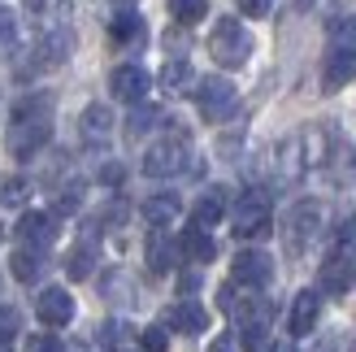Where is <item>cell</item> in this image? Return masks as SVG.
I'll return each mask as SVG.
<instances>
[{
	"mask_svg": "<svg viewBox=\"0 0 356 352\" xmlns=\"http://www.w3.org/2000/svg\"><path fill=\"white\" fill-rule=\"evenodd\" d=\"M230 231H235L239 239H257L270 231V200L261 196V191H248V196L235 200V209H230Z\"/></svg>",
	"mask_w": 356,
	"mask_h": 352,
	"instance_id": "obj_2",
	"label": "cell"
},
{
	"mask_svg": "<svg viewBox=\"0 0 356 352\" xmlns=\"http://www.w3.org/2000/svg\"><path fill=\"white\" fill-rule=\"evenodd\" d=\"M222 214H226V191H204L200 196V205L191 209V222H195V231H209V226H218L222 222Z\"/></svg>",
	"mask_w": 356,
	"mask_h": 352,
	"instance_id": "obj_17",
	"label": "cell"
},
{
	"mask_svg": "<svg viewBox=\"0 0 356 352\" xmlns=\"http://www.w3.org/2000/svg\"><path fill=\"white\" fill-rule=\"evenodd\" d=\"M79 205H83V191H79V187H65L61 200H57V214H74Z\"/></svg>",
	"mask_w": 356,
	"mask_h": 352,
	"instance_id": "obj_35",
	"label": "cell"
},
{
	"mask_svg": "<svg viewBox=\"0 0 356 352\" xmlns=\"http://www.w3.org/2000/svg\"><path fill=\"white\" fill-rule=\"evenodd\" d=\"M156 118H161V113H156V109H139V113H131V135H144V131L152 127Z\"/></svg>",
	"mask_w": 356,
	"mask_h": 352,
	"instance_id": "obj_34",
	"label": "cell"
},
{
	"mask_svg": "<svg viewBox=\"0 0 356 352\" xmlns=\"http://www.w3.org/2000/svg\"><path fill=\"white\" fill-rule=\"evenodd\" d=\"M35 313H40L44 326H70L74 322V296L65 287H48V291H40V301H35Z\"/></svg>",
	"mask_w": 356,
	"mask_h": 352,
	"instance_id": "obj_7",
	"label": "cell"
},
{
	"mask_svg": "<svg viewBox=\"0 0 356 352\" xmlns=\"http://www.w3.org/2000/svg\"><path fill=\"white\" fill-rule=\"evenodd\" d=\"M17 330H22V313L13 305H0V348H9L17 339Z\"/></svg>",
	"mask_w": 356,
	"mask_h": 352,
	"instance_id": "obj_27",
	"label": "cell"
},
{
	"mask_svg": "<svg viewBox=\"0 0 356 352\" xmlns=\"http://www.w3.org/2000/svg\"><path fill=\"white\" fill-rule=\"evenodd\" d=\"M26 352H65V344L57 335H31L26 339Z\"/></svg>",
	"mask_w": 356,
	"mask_h": 352,
	"instance_id": "obj_32",
	"label": "cell"
},
{
	"mask_svg": "<svg viewBox=\"0 0 356 352\" xmlns=\"http://www.w3.org/2000/svg\"><path fill=\"white\" fill-rule=\"evenodd\" d=\"M144 257H148V270H152V274H170V270H174V261H178V243H174L165 231H152Z\"/></svg>",
	"mask_w": 356,
	"mask_h": 352,
	"instance_id": "obj_14",
	"label": "cell"
},
{
	"mask_svg": "<svg viewBox=\"0 0 356 352\" xmlns=\"http://www.w3.org/2000/svg\"><path fill=\"white\" fill-rule=\"evenodd\" d=\"M209 352H235V339H230V335H222V339H213V348Z\"/></svg>",
	"mask_w": 356,
	"mask_h": 352,
	"instance_id": "obj_38",
	"label": "cell"
},
{
	"mask_svg": "<svg viewBox=\"0 0 356 352\" xmlns=\"http://www.w3.org/2000/svg\"><path fill=\"white\" fill-rule=\"evenodd\" d=\"M79 131H83V139H87L92 148L109 144V135H113V113H109V104H87L83 118H79Z\"/></svg>",
	"mask_w": 356,
	"mask_h": 352,
	"instance_id": "obj_11",
	"label": "cell"
},
{
	"mask_svg": "<svg viewBox=\"0 0 356 352\" xmlns=\"http://www.w3.org/2000/svg\"><path fill=\"white\" fill-rule=\"evenodd\" d=\"M109 87H113V96H118V100L139 104V100L148 96L152 79H148V70H139V65H118L113 74H109Z\"/></svg>",
	"mask_w": 356,
	"mask_h": 352,
	"instance_id": "obj_8",
	"label": "cell"
},
{
	"mask_svg": "<svg viewBox=\"0 0 356 352\" xmlns=\"http://www.w3.org/2000/svg\"><path fill=\"white\" fill-rule=\"evenodd\" d=\"M300 170H305V152H300V139H287V144L278 148V174H282V179H300Z\"/></svg>",
	"mask_w": 356,
	"mask_h": 352,
	"instance_id": "obj_24",
	"label": "cell"
},
{
	"mask_svg": "<svg viewBox=\"0 0 356 352\" xmlns=\"http://www.w3.org/2000/svg\"><path fill=\"white\" fill-rule=\"evenodd\" d=\"M322 318V296L317 291H296V305H291V335H309Z\"/></svg>",
	"mask_w": 356,
	"mask_h": 352,
	"instance_id": "obj_13",
	"label": "cell"
},
{
	"mask_svg": "<svg viewBox=\"0 0 356 352\" xmlns=\"http://www.w3.org/2000/svg\"><path fill=\"white\" fill-rule=\"evenodd\" d=\"M170 326L183 330V335H200V330H209V313H204V305L183 301V305L170 309Z\"/></svg>",
	"mask_w": 356,
	"mask_h": 352,
	"instance_id": "obj_15",
	"label": "cell"
},
{
	"mask_svg": "<svg viewBox=\"0 0 356 352\" xmlns=\"http://www.w3.org/2000/svg\"><path fill=\"white\" fill-rule=\"evenodd\" d=\"M92 266H96V248H92V243H79V248L70 253V261H65L70 278H87V274H92Z\"/></svg>",
	"mask_w": 356,
	"mask_h": 352,
	"instance_id": "obj_26",
	"label": "cell"
},
{
	"mask_svg": "<svg viewBox=\"0 0 356 352\" xmlns=\"http://www.w3.org/2000/svg\"><path fill=\"white\" fill-rule=\"evenodd\" d=\"M0 239H5V226H0Z\"/></svg>",
	"mask_w": 356,
	"mask_h": 352,
	"instance_id": "obj_43",
	"label": "cell"
},
{
	"mask_svg": "<svg viewBox=\"0 0 356 352\" xmlns=\"http://www.w3.org/2000/svg\"><path fill=\"white\" fill-rule=\"evenodd\" d=\"M317 235H322V205H317V200H300L291 209V218H287V248L305 253Z\"/></svg>",
	"mask_w": 356,
	"mask_h": 352,
	"instance_id": "obj_4",
	"label": "cell"
},
{
	"mask_svg": "<svg viewBox=\"0 0 356 352\" xmlns=\"http://www.w3.org/2000/svg\"><path fill=\"white\" fill-rule=\"evenodd\" d=\"M195 104H200V113L209 122H222L230 109H235V87H230L226 79H204L200 87H195Z\"/></svg>",
	"mask_w": 356,
	"mask_h": 352,
	"instance_id": "obj_6",
	"label": "cell"
},
{
	"mask_svg": "<svg viewBox=\"0 0 356 352\" xmlns=\"http://www.w3.org/2000/svg\"><path fill=\"white\" fill-rule=\"evenodd\" d=\"M195 287H200V274H183V291H187V296H191V291H195Z\"/></svg>",
	"mask_w": 356,
	"mask_h": 352,
	"instance_id": "obj_40",
	"label": "cell"
},
{
	"mask_svg": "<svg viewBox=\"0 0 356 352\" xmlns=\"http://www.w3.org/2000/svg\"><path fill=\"white\" fill-rule=\"evenodd\" d=\"M352 352H356V344H352Z\"/></svg>",
	"mask_w": 356,
	"mask_h": 352,
	"instance_id": "obj_44",
	"label": "cell"
},
{
	"mask_svg": "<svg viewBox=\"0 0 356 352\" xmlns=\"http://www.w3.org/2000/svg\"><path fill=\"white\" fill-rule=\"evenodd\" d=\"M339 170L348 174V183H356V148L343 144V152H339Z\"/></svg>",
	"mask_w": 356,
	"mask_h": 352,
	"instance_id": "obj_37",
	"label": "cell"
},
{
	"mask_svg": "<svg viewBox=\"0 0 356 352\" xmlns=\"http://www.w3.org/2000/svg\"><path fill=\"white\" fill-rule=\"evenodd\" d=\"M13 44H17V13L13 9H0V57L13 52Z\"/></svg>",
	"mask_w": 356,
	"mask_h": 352,
	"instance_id": "obj_29",
	"label": "cell"
},
{
	"mask_svg": "<svg viewBox=\"0 0 356 352\" xmlns=\"http://www.w3.org/2000/svg\"><path fill=\"white\" fill-rule=\"evenodd\" d=\"M274 9V0H239V13L243 17H265Z\"/></svg>",
	"mask_w": 356,
	"mask_h": 352,
	"instance_id": "obj_36",
	"label": "cell"
},
{
	"mask_svg": "<svg viewBox=\"0 0 356 352\" xmlns=\"http://www.w3.org/2000/svg\"><path fill=\"white\" fill-rule=\"evenodd\" d=\"M13 278H17V283H35V278H40L44 274V253H31V248H17L13 253Z\"/></svg>",
	"mask_w": 356,
	"mask_h": 352,
	"instance_id": "obj_23",
	"label": "cell"
},
{
	"mask_svg": "<svg viewBox=\"0 0 356 352\" xmlns=\"http://www.w3.org/2000/svg\"><path fill=\"white\" fill-rule=\"evenodd\" d=\"M334 44H339V52H352V57H356V17L334 22Z\"/></svg>",
	"mask_w": 356,
	"mask_h": 352,
	"instance_id": "obj_31",
	"label": "cell"
},
{
	"mask_svg": "<svg viewBox=\"0 0 356 352\" xmlns=\"http://www.w3.org/2000/svg\"><path fill=\"white\" fill-rule=\"evenodd\" d=\"M17 239H22V248L44 253L48 243L57 239V222H52V214H22V222H17Z\"/></svg>",
	"mask_w": 356,
	"mask_h": 352,
	"instance_id": "obj_9",
	"label": "cell"
},
{
	"mask_svg": "<svg viewBox=\"0 0 356 352\" xmlns=\"http://www.w3.org/2000/svg\"><path fill=\"white\" fill-rule=\"evenodd\" d=\"M170 13L183 26H195L200 17H209V0H170Z\"/></svg>",
	"mask_w": 356,
	"mask_h": 352,
	"instance_id": "obj_25",
	"label": "cell"
},
{
	"mask_svg": "<svg viewBox=\"0 0 356 352\" xmlns=\"http://www.w3.org/2000/svg\"><path fill=\"white\" fill-rule=\"evenodd\" d=\"M178 253H187L195 266H209V261L218 257V243H213L209 231H195V226H191V231L183 235V243H178Z\"/></svg>",
	"mask_w": 356,
	"mask_h": 352,
	"instance_id": "obj_19",
	"label": "cell"
},
{
	"mask_svg": "<svg viewBox=\"0 0 356 352\" xmlns=\"http://www.w3.org/2000/svg\"><path fill=\"white\" fill-rule=\"evenodd\" d=\"M26 196H31L26 179H17V174H5V179H0V205H22Z\"/></svg>",
	"mask_w": 356,
	"mask_h": 352,
	"instance_id": "obj_28",
	"label": "cell"
},
{
	"mask_svg": "<svg viewBox=\"0 0 356 352\" xmlns=\"http://www.w3.org/2000/svg\"><path fill=\"white\" fill-rule=\"evenodd\" d=\"M118 5H135V0H118Z\"/></svg>",
	"mask_w": 356,
	"mask_h": 352,
	"instance_id": "obj_42",
	"label": "cell"
},
{
	"mask_svg": "<svg viewBox=\"0 0 356 352\" xmlns=\"http://www.w3.org/2000/svg\"><path fill=\"white\" fill-rule=\"evenodd\" d=\"M352 79H356V57H352V52H339V48H334L330 57H326V70H322L326 92H339V87L352 83Z\"/></svg>",
	"mask_w": 356,
	"mask_h": 352,
	"instance_id": "obj_16",
	"label": "cell"
},
{
	"mask_svg": "<svg viewBox=\"0 0 356 352\" xmlns=\"http://www.w3.org/2000/svg\"><path fill=\"white\" fill-rule=\"evenodd\" d=\"M139 339H144V352H165V348H170V339H165V330H161V326H148Z\"/></svg>",
	"mask_w": 356,
	"mask_h": 352,
	"instance_id": "obj_33",
	"label": "cell"
},
{
	"mask_svg": "<svg viewBox=\"0 0 356 352\" xmlns=\"http://www.w3.org/2000/svg\"><path fill=\"white\" fill-rule=\"evenodd\" d=\"M243 352H270V330H265V322L243 326Z\"/></svg>",
	"mask_w": 356,
	"mask_h": 352,
	"instance_id": "obj_30",
	"label": "cell"
},
{
	"mask_svg": "<svg viewBox=\"0 0 356 352\" xmlns=\"http://www.w3.org/2000/svg\"><path fill=\"white\" fill-rule=\"evenodd\" d=\"M191 83H195L191 61H183V57L165 61V70H161V87H165V92H191Z\"/></svg>",
	"mask_w": 356,
	"mask_h": 352,
	"instance_id": "obj_22",
	"label": "cell"
},
{
	"mask_svg": "<svg viewBox=\"0 0 356 352\" xmlns=\"http://www.w3.org/2000/svg\"><path fill=\"white\" fill-rule=\"evenodd\" d=\"M305 5H313V0H300V9H305Z\"/></svg>",
	"mask_w": 356,
	"mask_h": 352,
	"instance_id": "obj_41",
	"label": "cell"
},
{
	"mask_svg": "<svg viewBox=\"0 0 356 352\" xmlns=\"http://www.w3.org/2000/svg\"><path fill=\"white\" fill-rule=\"evenodd\" d=\"M70 48H74V35H70V31L44 35V44H40V65H61V61L70 57Z\"/></svg>",
	"mask_w": 356,
	"mask_h": 352,
	"instance_id": "obj_21",
	"label": "cell"
},
{
	"mask_svg": "<svg viewBox=\"0 0 356 352\" xmlns=\"http://www.w3.org/2000/svg\"><path fill=\"white\" fill-rule=\"evenodd\" d=\"M352 283H356V266H352V257H348V253H334L326 266H322V291L343 296Z\"/></svg>",
	"mask_w": 356,
	"mask_h": 352,
	"instance_id": "obj_12",
	"label": "cell"
},
{
	"mask_svg": "<svg viewBox=\"0 0 356 352\" xmlns=\"http://www.w3.org/2000/svg\"><path fill=\"white\" fill-rule=\"evenodd\" d=\"M100 179H104V183H122V170H118V166H104Z\"/></svg>",
	"mask_w": 356,
	"mask_h": 352,
	"instance_id": "obj_39",
	"label": "cell"
},
{
	"mask_svg": "<svg viewBox=\"0 0 356 352\" xmlns=\"http://www.w3.org/2000/svg\"><path fill=\"white\" fill-rule=\"evenodd\" d=\"M178 196H152V200H144V209H139V214L148 218V226H156V231H165V226L178 218Z\"/></svg>",
	"mask_w": 356,
	"mask_h": 352,
	"instance_id": "obj_20",
	"label": "cell"
},
{
	"mask_svg": "<svg viewBox=\"0 0 356 352\" xmlns=\"http://www.w3.org/2000/svg\"><path fill=\"white\" fill-rule=\"evenodd\" d=\"M191 148L183 144V139H161V144H152L148 157H144V174L148 179H174V174H183L191 161Z\"/></svg>",
	"mask_w": 356,
	"mask_h": 352,
	"instance_id": "obj_3",
	"label": "cell"
},
{
	"mask_svg": "<svg viewBox=\"0 0 356 352\" xmlns=\"http://www.w3.org/2000/svg\"><path fill=\"white\" fill-rule=\"evenodd\" d=\"M209 52H213V61H218V65L239 70L248 57H252V35L243 31L239 17H222V22L213 26V35H209Z\"/></svg>",
	"mask_w": 356,
	"mask_h": 352,
	"instance_id": "obj_1",
	"label": "cell"
},
{
	"mask_svg": "<svg viewBox=\"0 0 356 352\" xmlns=\"http://www.w3.org/2000/svg\"><path fill=\"white\" fill-rule=\"evenodd\" d=\"M52 139V118H13V131H9V148L13 157H35L44 144Z\"/></svg>",
	"mask_w": 356,
	"mask_h": 352,
	"instance_id": "obj_5",
	"label": "cell"
},
{
	"mask_svg": "<svg viewBox=\"0 0 356 352\" xmlns=\"http://www.w3.org/2000/svg\"><path fill=\"white\" fill-rule=\"evenodd\" d=\"M109 35L118 44H127V48H135V44H144V17L139 13H131V9H122L118 17H109Z\"/></svg>",
	"mask_w": 356,
	"mask_h": 352,
	"instance_id": "obj_18",
	"label": "cell"
},
{
	"mask_svg": "<svg viewBox=\"0 0 356 352\" xmlns=\"http://www.w3.org/2000/svg\"><path fill=\"white\" fill-rule=\"evenodd\" d=\"M230 274H235V283H243V287H265L274 278V261L265 253H239Z\"/></svg>",
	"mask_w": 356,
	"mask_h": 352,
	"instance_id": "obj_10",
	"label": "cell"
}]
</instances>
